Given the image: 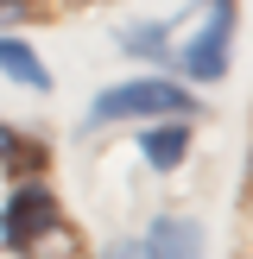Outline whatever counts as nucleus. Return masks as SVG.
<instances>
[{
    "mask_svg": "<svg viewBox=\"0 0 253 259\" xmlns=\"http://www.w3.org/2000/svg\"><path fill=\"white\" fill-rule=\"evenodd\" d=\"M108 259H139V247H114V253H108Z\"/></svg>",
    "mask_w": 253,
    "mask_h": 259,
    "instance_id": "nucleus-10",
    "label": "nucleus"
},
{
    "mask_svg": "<svg viewBox=\"0 0 253 259\" xmlns=\"http://www.w3.org/2000/svg\"><path fill=\"white\" fill-rule=\"evenodd\" d=\"M228 51H234V0L209 7V25L177 51V70L196 82H215V76H228Z\"/></svg>",
    "mask_w": 253,
    "mask_h": 259,
    "instance_id": "nucleus-3",
    "label": "nucleus"
},
{
    "mask_svg": "<svg viewBox=\"0 0 253 259\" xmlns=\"http://www.w3.org/2000/svg\"><path fill=\"white\" fill-rule=\"evenodd\" d=\"M57 222H63V209H57V196H51V184L25 177L7 196V209H0V240H7V247H32V240L57 234Z\"/></svg>",
    "mask_w": 253,
    "mask_h": 259,
    "instance_id": "nucleus-2",
    "label": "nucleus"
},
{
    "mask_svg": "<svg viewBox=\"0 0 253 259\" xmlns=\"http://www.w3.org/2000/svg\"><path fill=\"white\" fill-rule=\"evenodd\" d=\"M196 114V95L171 76H139V82L101 89L89 101V126H114V120H190Z\"/></svg>",
    "mask_w": 253,
    "mask_h": 259,
    "instance_id": "nucleus-1",
    "label": "nucleus"
},
{
    "mask_svg": "<svg viewBox=\"0 0 253 259\" xmlns=\"http://www.w3.org/2000/svg\"><path fill=\"white\" fill-rule=\"evenodd\" d=\"M247 202H253V184H247Z\"/></svg>",
    "mask_w": 253,
    "mask_h": 259,
    "instance_id": "nucleus-11",
    "label": "nucleus"
},
{
    "mask_svg": "<svg viewBox=\"0 0 253 259\" xmlns=\"http://www.w3.org/2000/svg\"><path fill=\"white\" fill-rule=\"evenodd\" d=\"M202 253H209V240L190 215H158L139 240V259H202Z\"/></svg>",
    "mask_w": 253,
    "mask_h": 259,
    "instance_id": "nucleus-4",
    "label": "nucleus"
},
{
    "mask_svg": "<svg viewBox=\"0 0 253 259\" xmlns=\"http://www.w3.org/2000/svg\"><path fill=\"white\" fill-rule=\"evenodd\" d=\"M209 7H222V0H209Z\"/></svg>",
    "mask_w": 253,
    "mask_h": 259,
    "instance_id": "nucleus-12",
    "label": "nucleus"
},
{
    "mask_svg": "<svg viewBox=\"0 0 253 259\" xmlns=\"http://www.w3.org/2000/svg\"><path fill=\"white\" fill-rule=\"evenodd\" d=\"M32 19V0H0V32H7V25H25Z\"/></svg>",
    "mask_w": 253,
    "mask_h": 259,
    "instance_id": "nucleus-9",
    "label": "nucleus"
},
{
    "mask_svg": "<svg viewBox=\"0 0 253 259\" xmlns=\"http://www.w3.org/2000/svg\"><path fill=\"white\" fill-rule=\"evenodd\" d=\"M32 158H38V152H32V146H25V139H19V133H13V126H7V120H0V164H32Z\"/></svg>",
    "mask_w": 253,
    "mask_h": 259,
    "instance_id": "nucleus-8",
    "label": "nucleus"
},
{
    "mask_svg": "<svg viewBox=\"0 0 253 259\" xmlns=\"http://www.w3.org/2000/svg\"><path fill=\"white\" fill-rule=\"evenodd\" d=\"M120 45L133 57H158L164 51V25H120Z\"/></svg>",
    "mask_w": 253,
    "mask_h": 259,
    "instance_id": "nucleus-7",
    "label": "nucleus"
},
{
    "mask_svg": "<svg viewBox=\"0 0 253 259\" xmlns=\"http://www.w3.org/2000/svg\"><path fill=\"white\" fill-rule=\"evenodd\" d=\"M139 158L152 164V171H177V164L190 158V126L184 120H158L139 133Z\"/></svg>",
    "mask_w": 253,
    "mask_h": 259,
    "instance_id": "nucleus-5",
    "label": "nucleus"
},
{
    "mask_svg": "<svg viewBox=\"0 0 253 259\" xmlns=\"http://www.w3.org/2000/svg\"><path fill=\"white\" fill-rule=\"evenodd\" d=\"M0 70H7L13 82L38 89V95H45V89H51V70H45V63H38V51H32V45H19V38H0Z\"/></svg>",
    "mask_w": 253,
    "mask_h": 259,
    "instance_id": "nucleus-6",
    "label": "nucleus"
}]
</instances>
